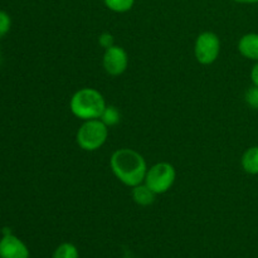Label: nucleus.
Instances as JSON below:
<instances>
[{"mask_svg":"<svg viewBox=\"0 0 258 258\" xmlns=\"http://www.w3.org/2000/svg\"><path fill=\"white\" fill-rule=\"evenodd\" d=\"M111 169L116 178L127 186H136L145 181L148 166L145 159L133 149H118L111 156Z\"/></svg>","mask_w":258,"mask_h":258,"instance_id":"obj_1","label":"nucleus"},{"mask_svg":"<svg viewBox=\"0 0 258 258\" xmlns=\"http://www.w3.org/2000/svg\"><path fill=\"white\" fill-rule=\"evenodd\" d=\"M70 108L76 117L81 120L100 118L106 108L103 96L95 88H82L72 96Z\"/></svg>","mask_w":258,"mask_h":258,"instance_id":"obj_2","label":"nucleus"},{"mask_svg":"<svg viewBox=\"0 0 258 258\" xmlns=\"http://www.w3.org/2000/svg\"><path fill=\"white\" fill-rule=\"evenodd\" d=\"M108 127L100 120H87L78 128L76 140L81 149L86 151H96L106 143Z\"/></svg>","mask_w":258,"mask_h":258,"instance_id":"obj_3","label":"nucleus"},{"mask_svg":"<svg viewBox=\"0 0 258 258\" xmlns=\"http://www.w3.org/2000/svg\"><path fill=\"white\" fill-rule=\"evenodd\" d=\"M175 169L169 163H158L151 166L145 176V184L155 194L166 193L175 181Z\"/></svg>","mask_w":258,"mask_h":258,"instance_id":"obj_4","label":"nucleus"},{"mask_svg":"<svg viewBox=\"0 0 258 258\" xmlns=\"http://www.w3.org/2000/svg\"><path fill=\"white\" fill-rule=\"evenodd\" d=\"M196 58L202 64H212L216 62L221 52V39L213 32H204L196 40Z\"/></svg>","mask_w":258,"mask_h":258,"instance_id":"obj_5","label":"nucleus"},{"mask_svg":"<svg viewBox=\"0 0 258 258\" xmlns=\"http://www.w3.org/2000/svg\"><path fill=\"white\" fill-rule=\"evenodd\" d=\"M128 64L127 53L118 45L107 48L103 54V68L110 76H120L126 71Z\"/></svg>","mask_w":258,"mask_h":258,"instance_id":"obj_6","label":"nucleus"},{"mask_svg":"<svg viewBox=\"0 0 258 258\" xmlns=\"http://www.w3.org/2000/svg\"><path fill=\"white\" fill-rule=\"evenodd\" d=\"M0 258H29L27 244L13 233L0 239Z\"/></svg>","mask_w":258,"mask_h":258,"instance_id":"obj_7","label":"nucleus"},{"mask_svg":"<svg viewBox=\"0 0 258 258\" xmlns=\"http://www.w3.org/2000/svg\"><path fill=\"white\" fill-rule=\"evenodd\" d=\"M238 50L243 57L258 62V34L248 33L238 42Z\"/></svg>","mask_w":258,"mask_h":258,"instance_id":"obj_8","label":"nucleus"},{"mask_svg":"<svg viewBox=\"0 0 258 258\" xmlns=\"http://www.w3.org/2000/svg\"><path fill=\"white\" fill-rule=\"evenodd\" d=\"M156 194L149 188L146 184H139V185L134 186L133 189V198L136 204L141 207H148L155 202Z\"/></svg>","mask_w":258,"mask_h":258,"instance_id":"obj_9","label":"nucleus"},{"mask_svg":"<svg viewBox=\"0 0 258 258\" xmlns=\"http://www.w3.org/2000/svg\"><path fill=\"white\" fill-rule=\"evenodd\" d=\"M241 164L246 173L251 175H258V146H252L244 151Z\"/></svg>","mask_w":258,"mask_h":258,"instance_id":"obj_10","label":"nucleus"},{"mask_svg":"<svg viewBox=\"0 0 258 258\" xmlns=\"http://www.w3.org/2000/svg\"><path fill=\"white\" fill-rule=\"evenodd\" d=\"M100 118L101 121L107 126V127H110V126H115L120 122V118H121L120 111H118L115 106H106L105 111H103Z\"/></svg>","mask_w":258,"mask_h":258,"instance_id":"obj_11","label":"nucleus"},{"mask_svg":"<svg viewBox=\"0 0 258 258\" xmlns=\"http://www.w3.org/2000/svg\"><path fill=\"white\" fill-rule=\"evenodd\" d=\"M52 258H80V253L75 244L62 243L55 248Z\"/></svg>","mask_w":258,"mask_h":258,"instance_id":"obj_12","label":"nucleus"},{"mask_svg":"<svg viewBox=\"0 0 258 258\" xmlns=\"http://www.w3.org/2000/svg\"><path fill=\"white\" fill-rule=\"evenodd\" d=\"M106 7L115 13H126L134 7L135 0H103Z\"/></svg>","mask_w":258,"mask_h":258,"instance_id":"obj_13","label":"nucleus"},{"mask_svg":"<svg viewBox=\"0 0 258 258\" xmlns=\"http://www.w3.org/2000/svg\"><path fill=\"white\" fill-rule=\"evenodd\" d=\"M12 27V18L4 10H0V39L8 34Z\"/></svg>","mask_w":258,"mask_h":258,"instance_id":"obj_14","label":"nucleus"},{"mask_svg":"<svg viewBox=\"0 0 258 258\" xmlns=\"http://www.w3.org/2000/svg\"><path fill=\"white\" fill-rule=\"evenodd\" d=\"M246 102L249 107L254 108V110H258V87L257 86H252L251 88H248L246 92Z\"/></svg>","mask_w":258,"mask_h":258,"instance_id":"obj_15","label":"nucleus"},{"mask_svg":"<svg viewBox=\"0 0 258 258\" xmlns=\"http://www.w3.org/2000/svg\"><path fill=\"white\" fill-rule=\"evenodd\" d=\"M98 42H100V44L102 45L103 48H110L113 45V37L112 34H110V33H102V34L100 35V38H98Z\"/></svg>","mask_w":258,"mask_h":258,"instance_id":"obj_16","label":"nucleus"},{"mask_svg":"<svg viewBox=\"0 0 258 258\" xmlns=\"http://www.w3.org/2000/svg\"><path fill=\"white\" fill-rule=\"evenodd\" d=\"M251 80H252V82H253V85L258 87V62L253 66V68H252Z\"/></svg>","mask_w":258,"mask_h":258,"instance_id":"obj_17","label":"nucleus"},{"mask_svg":"<svg viewBox=\"0 0 258 258\" xmlns=\"http://www.w3.org/2000/svg\"><path fill=\"white\" fill-rule=\"evenodd\" d=\"M236 3H242V4H254L258 3V0H233Z\"/></svg>","mask_w":258,"mask_h":258,"instance_id":"obj_18","label":"nucleus"},{"mask_svg":"<svg viewBox=\"0 0 258 258\" xmlns=\"http://www.w3.org/2000/svg\"><path fill=\"white\" fill-rule=\"evenodd\" d=\"M0 60H2V55H0Z\"/></svg>","mask_w":258,"mask_h":258,"instance_id":"obj_19","label":"nucleus"}]
</instances>
